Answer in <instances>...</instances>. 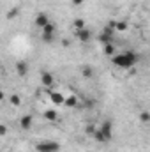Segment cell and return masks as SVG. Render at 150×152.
Masks as SVG:
<instances>
[{
    "instance_id": "11",
    "label": "cell",
    "mask_w": 150,
    "mask_h": 152,
    "mask_svg": "<svg viewBox=\"0 0 150 152\" xmlns=\"http://www.w3.org/2000/svg\"><path fill=\"white\" fill-rule=\"evenodd\" d=\"M32 115H23L21 118H20V126H21V129H25V131H28L30 127H32Z\"/></svg>"
},
{
    "instance_id": "7",
    "label": "cell",
    "mask_w": 150,
    "mask_h": 152,
    "mask_svg": "<svg viewBox=\"0 0 150 152\" xmlns=\"http://www.w3.org/2000/svg\"><path fill=\"white\" fill-rule=\"evenodd\" d=\"M74 36H76V39L79 41V42H88L90 41V30L88 28H81V30H74Z\"/></svg>"
},
{
    "instance_id": "19",
    "label": "cell",
    "mask_w": 150,
    "mask_h": 152,
    "mask_svg": "<svg viewBox=\"0 0 150 152\" xmlns=\"http://www.w3.org/2000/svg\"><path fill=\"white\" fill-rule=\"evenodd\" d=\"M95 131H97V127H95L94 124H90V126H87V127H85V133H87L88 136H92V138H94V134H95Z\"/></svg>"
},
{
    "instance_id": "9",
    "label": "cell",
    "mask_w": 150,
    "mask_h": 152,
    "mask_svg": "<svg viewBox=\"0 0 150 152\" xmlns=\"http://www.w3.org/2000/svg\"><path fill=\"white\" fill-rule=\"evenodd\" d=\"M48 23H51V21H50V18H48V14L41 12V14H37V16H36V25H37L39 28H44Z\"/></svg>"
},
{
    "instance_id": "16",
    "label": "cell",
    "mask_w": 150,
    "mask_h": 152,
    "mask_svg": "<svg viewBox=\"0 0 150 152\" xmlns=\"http://www.w3.org/2000/svg\"><path fill=\"white\" fill-rule=\"evenodd\" d=\"M104 53H106L108 57L117 55V53H115V46H113V42H110V44H104Z\"/></svg>"
},
{
    "instance_id": "15",
    "label": "cell",
    "mask_w": 150,
    "mask_h": 152,
    "mask_svg": "<svg viewBox=\"0 0 150 152\" xmlns=\"http://www.w3.org/2000/svg\"><path fill=\"white\" fill-rule=\"evenodd\" d=\"M81 75L85 76V78H88V80H90V78H94V69H92L90 66H85V67L81 69Z\"/></svg>"
},
{
    "instance_id": "14",
    "label": "cell",
    "mask_w": 150,
    "mask_h": 152,
    "mask_svg": "<svg viewBox=\"0 0 150 152\" xmlns=\"http://www.w3.org/2000/svg\"><path fill=\"white\" fill-rule=\"evenodd\" d=\"M73 28H74V30H81V28H87V27H85V20H81V18H76L74 21H73Z\"/></svg>"
},
{
    "instance_id": "2",
    "label": "cell",
    "mask_w": 150,
    "mask_h": 152,
    "mask_svg": "<svg viewBox=\"0 0 150 152\" xmlns=\"http://www.w3.org/2000/svg\"><path fill=\"white\" fill-rule=\"evenodd\" d=\"M113 138V122L111 120H103L101 126L97 127L95 134H94V140L99 142V143H108L111 142Z\"/></svg>"
},
{
    "instance_id": "21",
    "label": "cell",
    "mask_w": 150,
    "mask_h": 152,
    "mask_svg": "<svg viewBox=\"0 0 150 152\" xmlns=\"http://www.w3.org/2000/svg\"><path fill=\"white\" fill-rule=\"evenodd\" d=\"M18 14V9H11L9 11V18H12V16H16Z\"/></svg>"
},
{
    "instance_id": "18",
    "label": "cell",
    "mask_w": 150,
    "mask_h": 152,
    "mask_svg": "<svg viewBox=\"0 0 150 152\" xmlns=\"http://www.w3.org/2000/svg\"><path fill=\"white\" fill-rule=\"evenodd\" d=\"M9 101H11V104H14V106H20V104H21V97H20L18 94H12V96L9 97Z\"/></svg>"
},
{
    "instance_id": "20",
    "label": "cell",
    "mask_w": 150,
    "mask_h": 152,
    "mask_svg": "<svg viewBox=\"0 0 150 152\" xmlns=\"http://www.w3.org/2000/svg\"><path fill=\"white\" fill-rule=\"evenodd\" d=\"M140 120H141L143 124H149L150 122V112H141V113H140Z\"/></svg>"
},
{
    "instance_id": "13",
    "label": "cell",
    "mask_w": 150,
    "mask_h": 152,
    "mask_svg": "<svg viewBox=\"0 0 150 152\" xmlns=\"http://www.w3.org/2000/svg\"><path fill=\"white\" fill-rule=\"evenodd\" d=\"M79 104V101H78V97L76 96H69V97H66V106H71V108H74Z\"/></svg>"
},
{
    "instance_id": "6",
    "label": "cell",
    "mask_w": 150,
    "mask_h": 152,
    "mask_svg": "<svg viewBox=\"0 0 150 152\" xmlns=\"http://www.w3.org/2000/svg\"><path fill=\"white\" fill-rule=\"evenodd\" d=\"M53 81H55V78H53L51 73H48V71H42V73H41V85H42V87L50 88V87L53 85Z\"/></svg>"
},
{
    "instance_id": "8",
    "label": "cell",
    "mask_w": 150,
    "mask_h": 152,
    "mask_svg": "<svg viewBox=\"0 0 150 152\" xmlns=\"http://www.w3.org/2000/svg\"><path fill=\"white\" fill-rule=\"evenodd\" d=\"M50 99H51V103L53 104H66V97L60 94V92H50Z\"/></svg>"
},
{
    "instance_id": "1",
    "label": "cell",
    "mask_w": 150,
    "mask_h": 152,
    "mask_svg": "<svg viewBox=\"0 0 150 152\" xmlns=\"http://www.w3.org/2000/svg\"><path fill=\"white\" fill-rule=\"evenodd\" d=\"M111 62L115 67H118V69H131L133 66H136V62H138V55L134 53V51H122V53H117V55H113L111 57Z\"/></svg>"
},
{
    "instance_id": "4",
    "label": "cell",
    "mask_w": 150,
    "mask_h": 152,
    "mask_svg": "<svg viewBox=\"0 0 150 152\" xmlns=\"http://www.w3.org/2000/svg\"><path fill=\"white\" fill-rule=\"evenodd\" d=\"M37 152H58L60 151V145L57 142H41L37 143Z\"/></svg>"
},
{
    "instance_id": "17",
    "label": "cell",
    "mask_w": 150,
    "mask_h": 152,
    "mask_svg": "<svg viewBox=\"0 0 150 152\" xmlns=\"http://www.w3.org/2000/svg\"><path fill=\"white\" fill-rule=\"evenodd\" d=\"M129 28V25H127V21H117V32H125Z\"/></svg>"
},
{
    "instance_id": "3",
    "label": "cell",
    "mask_w": 150,
    "mask_h": 152,
    "mask_svg": "<svg viewBox=\"0 0 150 152\" xmlns=\"http://www.w3.org/2000/svg\"><path fill=\"white\" fill-rule=\"evenodd\" d=\"M42 30V34H41V37L44 42H53V39H55V32H57V28H55V25L53 23H48L44 28H41Z\"/></svg>"
},
{
    "instance_id": "23",
    "label": "cell",
    "mask_w": 150,
    "mask_h": 152,
    "mask_svg": "<svg viewBox=\"0 0 150 152\" xmlns=\"http://www.w3.org/2000/svg\"><path fill=\"white\" fill-rule=\"evenodd\" d=\"M83 2H85V0H71V4H73V5H81Z\"/></svg>"
},
{
    "instance_id": "5",
    "label": "cell",
    "mask_w": 150,
    "mask_h": 152,
    "mask_svg": "<svg viewBox=\"0 0 150 152\" xmlns=\"http://www.w3.org/2000/svg\"><path fill=\"white\" fill-rule=\"evenodd\" d=\"M113 34H115V30H113L111 27H106V28L99 34V41H101L103 44H110V42H113Z\"/></svg>"
},
{
    "instance_id": "10",
    "label": "cell",
    "mask_w": 150,
    "mask_h": 152,
    "mask_svg": "<svg viewBox=\"0 0 150 152\" xmlns=\"http://www.w3.org/2000/svg\"><path fill=\"white\" fill-rule=\"evenodd\" d=\"M16 73H18V76H27L28 75V64L23 60L16 62Z\"/></svg>"
},
{
    "instance_id": "12",
    "label": "cell",
    "mask_w": 150,
    "mask_h": 152,
    "mask_svg": "<svg viewBox=\"0 0 150 152\" xmlns=\"http://www.w3.org/2000/svg\"><path fill=\"white\" fill-rule=\"evenodd\" d=\"M44 118L50 120V122H55V120L58 118V115H57L55 110H46V112H44Z\"/></svg>"
},
{
    "instance_id": "22",
    "label": "cell",
    "mask_w": 150,
    "mask_h": 152,
    "mask_svg": "<svg viewBox=\"0 0 150 152\" xmlns=\"http://www.w3.org/2000/svg\"><path fill=\"white\" fill-rule=\"evenodd\" d=\"M5 133H7V127H5V126H4V124H2V126H0V134H2V136H4V134H5Z\"/></svg>"
}]
</instances>
